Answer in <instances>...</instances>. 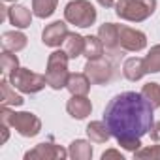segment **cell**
I'll return each instance as SVG.
<instances>
[{
  "mask_svg": "<svg viewBox=\"0 0 160 160\" xmlns=\"http://www.w3.org/2000/svg\"><path fill=\"white\" fill-rule=\"evenodd\" d=\"M0 68H2V73L4 75H10L12 72H15L19 68L17 55L12 53V51H2V55H0Z\"/></svg>",
  "mask_w": 160,
  "mask_h": 160,
  "instance_id": "d4e9b609",
  "label": "cell"
},
{
  "mask_svg": "<svg viewBox=\"0 0 160 160\" xmlns=\"http://www.w3.org/2000/svg\"><path fill=\"white\" fill-rule=\"evenodd\" d=\"M96 2H98L102 8H115L117 0H96Z\"/></svg>",
  "mask_w": 160,
  "mask_h": 160,
  "instance_id": "f546056e",
  "label": "cell"
},
{
  "mask_svg": "<svg viewBox=\"0 0 160 160\" xmlns=\"http://www.w3.org/2000/svg\"><path fill=\"white\" fill-rule=\"evenodd\" d=\"M98 12L89 0H70L64 6V21L79 28H89L96 23Z\"/></svg>",
  "mask_w": 160,
  "mask_h": 160,
  "instance_id": "5b68a950",
  "label": "cell"
},
{
  "mask_svg": "<svg viewBox=\"0 0 160 160\" xmlns=\"http://www.w3.org/2000/svg\"><path fill=\"white\" fill-rule=\"evenodd\" d=\"M0 43H2V49H4V51L19 53V51H23V49L27 47L28 38H27V34H23L21 30H8V32L2 34Z\"/></svg>",
  "mask_w": 160,
  "mask_h": 160,
  "instance_id": "4fadbf2b",
  "label": "cell"
},
{
  "mask_svg": "<svg viewBox=\"0 0 160 160\" xmlns=\"http://www.w3.org/2000/svg\"><path fill=\"white\" fill-rule=\"evenodd\" d=\"M0 128H2V143H6V141H8V138H10V128H12V126L0 122Z\"/></svg>",
  "mask_w": 160,
  "mask_h": 160,
  "instance_id": "f1b7e54d",
  "label": "cell"
},
{
  "mask_svg": "<svg viewBox=\"0 0 160 160\" xmlns=\"http://www.w3.org/2000/svg\"><path fill=\"white\" fill-rule=\"evenodd\" d=\"M68 62H70V57L66 55L64 49L53 51V53L47 57L45 77H47V85H49L53 91H62V89H66L68 77H70Z\"/></svg>",
  "mask_w": 160,
  "mask_h": 160,
  "instance_id": "277c9868",
  "label": "cell"
},
{
  "mask_svg": "<svg viewBox=\"0 0 160 160\" xmlns=\"http://www.w3.org/2000/svg\"><path fill=\"white\" fill-rule=\"evenodd\" d=\"M58 0H32V13L40 19H47L57 12Z\"/></svg>",
  "mask_w": 160,
  "mask_h": 160,
  "instance_id": "7402d4cb",
  "label": "cell"
},
{
  "mask_svg": "<svg viewBox=\"0 0 160 160\" xmlns=\"http://www.w3.org/2000/svg\"><path fill=\"white\" fill-rule=\"evenodd\" d=\"M134 158H139V160H160V145H149V147H141L134 152Z\"/></svg>",
  "mask_w": 160,
  "mask_h": 160,
  "instance_id": "484cf974",
  "label": "cell"
},
{
  "mask_svg": "<svg viewBox=\"0 0 160 160\" xmlns=\"http://www.w3.org/2000/svg\"><path fill=\"white\" fill-rule=\"evenodd\" d=\"M66 111L72 119L75 121H83L92 113V102L87 96H79V94H72L70 100L66 102Z\"/></svg>",
  "mask_w": 160,
  "mask_h": 160,
  "instance_id": "8fae6325",
  "label": "cell"
},
{
  "mask_svg": "<svg viewBox=\"0 0 160 160\" xmlns=\"http://www.w3.org/2000/svg\"><path fill=\"white\" fill-rule=\"evenodd\" d=\"M141 96L156 109V108H160V85L158 83H145L143 85V89H141Z\"/></svg>",
  "mask_w": 160,
  "mask_h": 160,
  "instance_id": "cb8c5ba5",
  "label": "cell"
},
{
  "mask_svg": "<svg viewBox=\"0 0 160 160\" xmlns=\"http://www.w3.org/2000/svg\"><path fill=\"white\" fill-rule=\"evenodd\" d=\"M0 122L12 126L23 138H36L42 132V119L30 111H12L10 106L0 108Z\"/></svg>",
  "mask_w": 160,
  "mask_h": 160,
  "instance_id": "7a4b0ae2",
  "label": "cell"
},
{
  "mask_svg": "<svg viewBox=\"0 0 160 160\" xmlns=\"http://www.w3.org/2000/svg\"><path fill=\"white\" fill-rule=\"evenodd\" d=\"M145 73H147L145 58H141V57H130V58L124 60V64H122V75L128 79V81H139V79H143Z\"/></svg>",
  "mask_w": 160,
  "mask_h": 160,
  "instance_id": "5bb4252c",
  "label": "cell"
},
{
  "mask_svg": "<svg viewBox=\"0 0 160 160\" xmlns=\"http://www.w3.org/2000/svg\"><path fill=\"white\" fill-rule=\"evenodd\" d=\"M108 158H117V160H124L122 152L117 151V149H108L104 154H102V160H108Z\"/></svg>",
  "mask_w": 160,
  "mask_h": 160,
  "instance_id": "4316f807",
  "label": "cell"
},
{
  "mask_svg": "<svg viewBox=\"0 0 160 160\" xmlns=\"http://www.w3.org/2000/svg\"><path fill=\"white\" fill-rule=\"evenodd\" d=\"M70 30H68V23L66 21H53L51 25H47L42 32V42L47 47H60L64 43V40L68 38Z\"/></svg>",
  "mask_w": 160,
  "mask_h": 160,
  "instance_id": "30bf717a",
  "label": "cell"
},
{
  "mask_svg": "<svg viewBox=\"0 0 160 160\" xmlns=\"http://www.w3.org/2000/svg\"><path fill=\"white\" fill-rule=\"evenodd\" d=\"M92 141L89 139H73L68 147V154L73 160H91L92 158Z\"/></svg>",
  "mask_w": 160,
  "mask_h": 160,
  "instance_id": "ffe728a7",
  "label": "cell"
},
{
  "mask_svg": "<svg viewBox=\"0 0 160 160\" xmlns=\"http://www.w3.org/2000/svg\"><path fill=\"white\" fill-rule=\"evenodd\" d=\"M85 132L92 143H108V139L111 138V132H109L106 121H91L87 124Z\"/></svg>",
  "mask_w": 160,
  "mask_h": 160,
  "instance_id": "d6986e66",
  "label": "cell"
},
{
  "mask_svg": "<svg viewBox=\"0 0 160 160\" xmlns=\"http://www.w3.org/2000/svg\"><path fill=\"white\" fill-rule=\"evenodd\" d=\"M98 38L102 40V43L108 51H117L119 49V25L104 23L98 28Z\"/></svg>",
  "mask_w": 160,
  "mask_h": 160,
  "instance_id": "2e32d148",
  "label": "cell"
},
{
  "mask_svg": "<svg viewBox=\"0 0 160 160\" xmlns=\"http://www.w3.org/2000/svg\"><path fill=\"white\" fill-rule=\"evenodd\" d=\"M149 136L152 141H160V121H154L151 130H149Z\"/></svg>",
  "mask_w": 160,
  "mask_h": 160,
  "instance_id": "83f0119b",
  "label": "cell"
},
{
  "mask_svg": "<svg viewBox=\"0 0 160 160\" xmlns=\"http://www.w3.org/2000/svg\"><path fill=\"white\" fill-rule=\"evenodd\" d=\"M156 0H119L115 13L119 19L128 23H143L156 12Z\"/></svg>",
  "mask_w": 160,
  "mask_h": 160,
  "instance_id": "3957f363",
  "label": "cell"
},
{
  "mask_svg": "<svg viewBox=\"0 0 160 160\" xmlns=\"http://www.w3.org/2000/svg\"><path fill=\"white\" fill-rule=\"evenodd\" d=\"M68 156H70L68 149H64L62 145L51 143V141L38 143L34 149L25 152V160H62V158H68Z\"/></svg>",
  "mask_w": 160,
  "mask_h": 160,
  "instance_id": "9c48e42d",
  "label": "cell"
},
{
  "mask_svg": "<svg viewBox=\"0 0 160 160\" xmlns=\"http://www.w3.org/2000/svg\"><path fill=\"white\" fill-rule=\"evenodd\" d=\"M4 2H17V0H4Z\"/></svg>",
  "mask_w": 160,
  "mask_h": 160,
  "instance_id": "4dcf8cb0",
  "label": "cell"
},
{
  "mask_svg": "<svg viewBox=\"0 0 160 160\" xmlns=\"http://www.w3.org/2000/svg\"><path fill=\"white\" fill-rule=\"evenodd\" d=\"M119 47L128 53H139L147 47V36L138 28L119 25Z\"/></svg>",
  "mask_w": 160,
  "mask_h": 160,
  "instance_id": "ba28073f",
  "label": "cell"
},
{
  "mask_svg": "<svg viewBox=\"0 0 160 160\" xmlns=\"http://www.w3.org/2000/svg\"><path fill=\"white\" fill-rule=\"evenodd\" d=\"M143 58H145L147 73H158V72H160V43L152 45V47L149 49V53H147Z\"/></svg>",
  "mask_w": 160,
  "mask_h": 160,
  "instance_id": "603a6c76",
  "label": "cell"
},
{
  "mask_svg": "<svg viewBox=\"0 0 160 160\" xmlns=\"http://www.w3.org/2000/svg\"><path fill=\"white\" fill-rule=\"evenodd\" d=\"M15 91L17 89L12 85V81L8 77L0 81V102H2V106H15V108H19V106L25 104L23 96L19 92H15Z\"/></svg>",
  "mask_w": 160,
  "mask_h": 160,
  "instance_id": "e0dca14e",
  "label": "cell"
},
{
  "mask_svg": "<svg viewBox=\"0 0 160 160\" xmlns=\"http://www.w3.org/2000/svg\"><path fill=\"white\" fill-rule=\"evenodd\" d=\"M91 79L85 72H77V73H70L66 89L70 91V94H79V96H87L91 91Z\"/></svg>",
  "mask_w": 160,
  "mask_h": 160,
  "instance_id": "9a60e30c",
  "label": "cell"
},
{
  "mask_svg": "<svg viewBox=\"0 0 160 160\" xmlns=\"http://www.w3.org/2000/svg\"><path fill=\"white\" fill-rule=\"evenodd\" d=\"M62 49L66 51V55L70 57V60H75L77 57L83 55V49H85V36L77 34V32H70L68 38H66L64 43H62Z\"/></svg>",
  "mask_w": 160,
  "mask_h": 160,
  "instance_id": "ac0fdd59",
  "label": "cell"
},
{
  "mask_svg": "<svg viewBox=\"0 0 160 160\" xmlns=\"http://www.w3.org/2000/svg\"><path fill=\"white\" fill-rule=\"evenodd\" d=\"M104 51H106V47H104V43H102V40H100L98 36H92V34L85 36L83 57H85L87 60H92V58H100V57H104Z\"/></svg>",
  "mask_w": 160,
  "mask_h": 160,
  "instance_id": "44dd1931",
  "label": "cell"
},
{
  "mask_svg": "<svg viewBox=\"0 0 160 160\" xmlns=\"http://www.w3.org/2000/svg\"><path fill=\"white\" fill-rule=\"evenodd\" d=\"M8 79L12 81V85L23 94H36V92L43 91L45 85H47L45 73H36L30 68H21V66L15 72H12L8 75Z\"/></svg>",
  "mask_w": 160,
  "mask_h": 160,
  "instance_id": "8992f818",
  "label": "cell"
},
{
  "mask_svg": "<svg viewBox=\"0 0 160 160\" xmlns=\"http://www.w3.org/2000/svg\"><path fill=\"white\" fill-rule=\"evenodd\" d=\"M83 70L89 75V79H91L92 85H108L111 79H113V75H115V66L106 57L87 60V64H85Z\"/></svg>",
  "mask_w": 160,
  "mask_h": 160,
  "instance_id": "52a82bcc",
  "label": "cell"
},
{
  "mask_svg": "<svg viewBox=\"0 0 160 160\" xmlns=\"http://www.w3.org/2000/svg\"><path fill=\"white\" fill-rule=\"evenodd\" d=\"M32 10H28L27 6H23V4H13V6H10L8 8V21L15 27V28H19V30H23V28H28L30 25H32Z\"/></svg>",
  "mask_w": 160,
  "mask_h": 160,
  "instance_id": "7c38bea8",
  "label": "cell"
},
{
  "mask_svg": "<svg viewBox=\"0 0 160 160\" xmlns=\"http://www.w3.org/2000/svg\"><path fill=\"white\" fill-rule=\"evenodd\" d=\"M104 121L117 143L132 154L141 149V138L149 134L154 122V108L141 92L126 91L109 100L104 109Z\"/></svg>",
  "mask_w": 160,
  "mask_h": 160,
  "instance_id": "6da1fadb",
  "label": "cell"
}]
</instances>
